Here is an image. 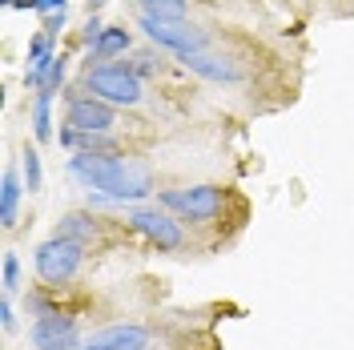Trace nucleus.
I'll use <instances>...</instances> for the list:
<instances>
[{"label": "nucleus", "instance_id": "f257e3e1", "mask_svg": "<svg viewBox=\"0 0 354 350\" xmlns=\"http://www.w3.org/2000/svg\"><path fill=\"white\" fill-rule=\"evenodd\" d=\"M68 174L105 201H141L153 194V174L141 157H68Z\"/></svg>", "mask_w": 354, "mask_h": 350}, {"label": "nucleus", "instance_id": "f03ea898", "mask_svg": "<svg viewBox=\"0 0 354 350\" xmlns=\"http://www.w3.org/2000/svg\"><path fill=\"white\" fill-rule=\"evenodd\" d=\"M85 93L88 97H97V101H105V105H141V97H145V89H141V77L129 73L125 65H93L85 73Z\"/></svg>", "mask_w": 354, "mask_h": 350}, {"label": "nucleus", "instance_id": "7ed1b4c3", "mask_svg": "<svg viewBox=\"0 0 354 350\" xmlns=\"http://www.w3.org/2000/svg\"><path fill=\"white\" fill-rule=\"evenodd\" d=\"M32 262H37V274H41V282L48 286H65L77 278V270L85 262V246L73 238H48L37 246V254H32Z\"/></svg>", "mask_w": 354, "mask_h": 350}, {"label": "nucleus", "instance_id": "20e7f679", "mask_svg": "<svg viewBox=\"0 0 354 350\" xmlns=\"http://www.w3.org/2000/svg\"><path fill=\"white\" fill-rule=\"evenodd\" d=\"M161 205L185 221H214L225 205V194L218 185H181V190H161Z\"/></svg>", "mask_w": 354, "mask_h": 350}, {"label": "nucleus", "instance_id": "39448f33", "mask_svg": "<svg viewBox=\"0 0 354 350\" xmlns=\"http://www.w3.org/2000/svg\"><path fill=\"white\" fill-rule=\"evenodd\" d=\"M125 221H129L145 241H153L157 250H181V246H185V230H181V221H177L169 210L137 205V210L125 214Z\"/></svg>", "mask_w": 354, "mask_h": 350}, {"label": "nucleus", "instance_id": "423d86ee", "mask_svg": "<svg viewBox=\"0 0 354 350\" xmlns=\"http://www.w3.org/2000/svg\"><path fill=\"white\" fill-rule=\"evenodd\" d=\"M141 28H145V37L161 48H174L177 57H185V53H201L205 48V33H201L198 24L189 21H161V17H145L141 12Z\"/></svg>", "mask_w": 354, "mask_h": 350}, {"label": "nucleus", "instance_id": "0eeeda50", "mask_svg": "<svg viewBox=\"0 0 354 350\" xmlns=\"http://www.w3.org/2000/svg\"><path fill=\"white\" fill-rule=\"evenodd\" d=\"M28 342L37 350H77L81 347V326L68 314H44V318L32 322Z\"/></svg>", "mask_w": 354, "mask_h": 350}, {"label": "nucleus", "instance_id": "6e6552de", "mask_svg": "<svg viewBox=\"0 0 354 350\" xmlns=\"http://www.w3.org/2000/svg\"><path fill=\"white\" fill-rule=\"evenodd\" d=\"M65 125L68 129H81V133H109L113 125H117V113H113V105L81 93V97H68Z\"/></svg>", "mask_w": 354, "mask_h": 350}, {"label": "nucleus", "instance_id": "1a4fd4ad", "mask_svg": "<svg viewBox=\"0 0 354 350\" xmlns=\"http://www.w3.org/2000/svg\"><path fill=\"white\" fill-rule=\"evenodd\" d=\"M145 347H149V330L133 326V322L129 326L117 322V326H105L85 338V350H145Z\"/></svg>", "mask_w": 354, "mask_h": 350}, {"label": "nucleus", "instance_id": "9d476101", "mask_svg": "<svg viewBox=\"0 0 354 350\" xmlns=\"http://www.w3.org/2000/svg\"><path fill=\"white\" fill-rule=\"evenodd\" d=\"M181 65L189 68V73H198V77H205V81H225V85L242 81V68L234 65V61H225V57H209V53H185V57H181Z\"/></svg>", "mask_w": 354, "mask_h": 350}, {"label": "nucleus", "instance_id": "9b49d317", "mask_svg": "<svg viewBox=\"0 0 354 350\" xmlns=\"http://www.w3.org/2000/svg\"><path fill=\"white\" fill-rule=\"evenodd\" d=\"M61 145L73 149V157H105V154H113L109 133H81V129H68V125H61Z\"/></svg>", "mask_w": 354, "mask_h": 350}, {"label": "nucleus", "instance_id": "f8f14e48", "mask_svg": "<svg viewBox=\"0 0 354 350\" xmlns=\"http://www.w3.org/2000/svg\"><path fill=\"white\" fill-rule=\"evenodd\" d=\"M53 61H57V53H53V33H37L32 44H28V73H24V81L32 89H41L44 73L53 68Z\"/></svg>", "mask_w": 354, "mask_h": 350}, {"label": "nucleus", "instance_id": "ddd939ff", "mask_svg": "<svg viewBox=\"0 0 354 350\" xmlns=\"http://www.w3.org/2000/svg\"><path fill=\"white\" fill-rule=\"evenodd\" d=\"M21 177L17 169H4V181H0V225H17V210H21Z\"/></svg>", "mask_w": 354, "mask_h": 350}, {"label": "nucleus", "instance_id": "4468645a", "mask_svg": "<svg viewBox=\"0 0 354 350\" xmlns=\"http://www.w3.org/2000/svg\"><path fill=\"white\" fill-rule=\"evenodd\" d=\"M57 234L61 238H73V241H93L97 238V218L93 214H85V210H73V214H65L61 218V225H57Z\"/></svg>", "mask_w": 354, "mask_h": 350}, {"label": "nucleus", "instance_id": "2eb2a0df", "mask_svg": "<svg viewBox=\"0 0 354 350\" xmlns=\"http://www.w3.org/2000/svg\"><path fill=\"white\" fill-rule=\"evenodd\" d=\"M133 44V37L125 33V28H117V24H109L105 33H101V41L93 44V57L97 61H109V57H117V53H125Z\"/></svg>", "mask_w": 354, "mask_h": 350}, {"label": "nucleus", "instance_id": "dca6fc26", "mask_svg": "<svg viewBox=\"0 0 354 350\" xmlns=\"http://www.w3.org/2000/svg\"><path fill=\"white\" fill-rule=\"evenodd\" d=\"M137 8L161 21H185V0H137Z\"/></svg>", "mask_w": 354, "mask_h": 350}, {"label": "nucleus", "instance_id": "f3484780", "mask_svg": "<svg viewBox=\"0 0 354 350\" xmlns=\"http://www.w3.org/2000/svg\"><path fill=\"white\" fill-rule=\"evenodd\" d=\"M32 133L37 141H48L53 137V97L37 93V109H32Z\"/></svg>", "mask_w": 354, "mask_h": 350}, {"label": "nucleus", "instance_id": "a211bd4d", "mask_svg": "<svg viewBox=\"0 0 354 350\" xmlns=\"http://www.w3.org/2000/svg\"><path fill=\"white\" fill-rule=\"evenodd\" d=\"M65 73H68V57H61L57 53V61H53V68L44 73V81L37 93H44V97H57V89H61V81H65Z\"/></svg>", "mask_w": 354, "mask_h": 350}, {"label": "nucleus", "instance_id": "6ab92c4d", "mask_svg": "<svg viewBox=\"0 0 354 350\" xmlns=\"http://www.w3.org/2000/svg\"><path fill=\"white\" fill-rule=\"evenodd\" d=\"M41 181H44L41 154H37V149H24V190H28V194H37V190H41Z\"/></svg>", "mask_w": 354, "mask_h": 350}, {"label": "nucleus", "instance_id": "aec40b11", "mask_svg": "<svg viewBox=\"0 0 354 350\" xmlns=\"http://www.w3.org/2000/svg\"><path fill=\"white\" fill-rule=\"evenodd\" d=\"M125 68H129V73H137V77H153L157 68H161V57H153V53H137Z\"/></svg>", "mask_w": 354, "mask_h": 350}, {"label": "nucleus", "instance_id": "412c9836", "mask_svg": "<svg viewBox=\"0 0 354 350\" xmlns=\"http://www.w3.org/2000/svg\"><path fill=\"white\" fill-rule=\"evenodd\" d=\"M21 290V258L17 254H4V294Z\"/></svg>", "mask_w": 354, "mask_h": 350}, {"label": "nucleus", "instance_id": "4be33fe9", "mask_svg": "<svg viewBox=\"0 0 354 350\" xmlns=\"http://www.w3.org/2000/svg\"><path fill=\"white\" fill-rule=\"evenodd\" d=\"M0 326L8 330V334H12V330H17V314H12V302H8V294H4V298H0Z\"/></svg>", "mask_w": 354, "mask_h": 350}, {"label": "nucleus", "instance_id": "5701e85b", "mask_svg": "<svg viewBox=\"0 0 354 350\" xmlns=\"http://www.w3.org/2000/svg\"><path fill=\"white\" fill-rule=\"evenodd\" d=\"M32 12H65V0H37Z\"/></svg>", "mask_w": 354, "mask_h": 350}, {"label": "nucleus", "instance_id": "b1692460", "mask_svg": "<svg viewBox=\"0 0 354 350\" xmlns=\"http://www.w3.org/2000/svg\"><path fill=\"white\" fill-rule=\"evenodd\" d=\"M61 24H65V12H53V17L44 21V33H61Z\"/></svg>", "mask_w": 354, "mask_h": 350}, {"label": "nucleus", "instance_id": "393cba45", "mask_svg": "<svg viewBox=\"0 0 354 350\" xmlns=\"http://www.w3.org/2000/svg\"><path fill=\"white\" fill-rule=\"evenodd\" d=\"M101 4H105V0H88V8H101Z\"/></svg>", "mask_w": 354, "mask_h": 350}, {"label": "nucleus", "instance_id": "a878e982", "mask_svg": "<svg viewBox=\"0 0 354 350\" xmlns=\"http://www.w3.org/2000/svg\"><path fill=\"white\" fill-rule=\"evenodd\" d=\"M0 4H8V8H12V4H17V0H0Z\"/></svg>", "mask_w": 354, "mask_h": 350}]
</instances>
